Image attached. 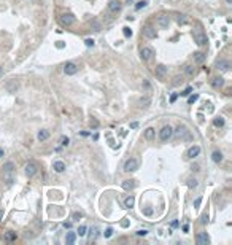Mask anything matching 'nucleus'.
Wrapping results in <instances>:
<instances>
[{
	"instance_id": "nucleus-1",
	"label": "nucleus",
	"mask_w": 232,
	"mask_h": 245,
	"mask_svg": "<svg viewBox=\"0 0 232 245\" xmlns=\"http://www.w3.org/2000/svg\"><path fill=\"white\" fill-rule=\"evenodd\" d=\"M192 37H194V41H196V43H197L199 46H203V45H207V41H208L207 35L203 34L200 29H196V30H194V34H192Z\"/></svg>"
},
{
	"instance_id": "nucleus-2",
	"label": "nucleus",
	"mask_w": 232,
	"mask_h": 245,
	"mask_svg": "<svg viewBox=\"0 0 232 245\" xmlns=\"http://www.w3.org/2000/svg\"><path fill=\"white\" fill-rule=\"evenodd\" d=\"M138 169V161L135 158H129L124 162V172H135Z\"/></svg>"
},
{
	"instance_id": "nucleus-3",
	"label": "nucleus",
	"mask_w": 232,
	"mask_h": 245,
	"mask_svg": "<svg viewBox=\"0 0 232 245\" xmlns=\"http://www.w3.org/2000/svg\"><path fill=\"white\" fill-rule=\"evenodd\" d=\"M172 135H173V129H172L170 126H164L159 132V137H161L162 142H168V140L172 139Z\"/></svg>"
},
{
	"instance_id": "nucleus-4",
	"label": "nucleus",
	"mask_w": 232,
	"mask_h": 245,
	"mask_svg": "<svg viewBox=\"0 0 232 245\" xmlns=\"http://www.w3.org/2000/svg\"><path fill=\"white\" fill-rule=\"evenodd\" d=\"M59 22H61L64 27H70V26H73V22H75V16L70 14V13H64V14H61V18H59Z\"/></svg>"
},
{
	"instance_id": "nucleus-5",
	"label": "nucleus",
	"mask_w": 232,
	"mask_h": 245,
	"mask_svg": "<svg viewBox=\"0 0 232 245\" xmlns=\"http://www.w3.org/2000/svg\"><path fill=\"white\" fill-rule=\"evenodd\" d=\"M26 175L27 177H34V175H37V172H38V166H37V162L35 161H29L26 164Z\"/></svg>"
},
{
	"instance_id": "nucleus-6",
	"label": "nucleus",
	"mask_w": 232,
	"mask_h": 245,
	"mask_svg": "<svg viewBox=\"0 0 232 245\" xmlns=\"http://www.w3.org/2000/svg\"><path fill=\"white\" fill-rule=\"evenodd\" d=\"M14 172V164L13 162H5V164H3V174L6 175V178H8V185L11 183V181H13V178L10 177V174H13Z\"/></svg>"
},
{
	"instance_id": "nucleus-7",
	"label": "nucleus",
	"mask_w": 232,
	"mask_h": 245,
	"mask_svg": "<svg viewBox=\"0 0 232 245\" xmlns=\"http://www.w3.org/2000/svg\"><path fill=\"white\" fill-rule=\"evenodd\" d=\"M121 8H123V3H121L119 0H110L108 2V10L111 11V13H119Z\"/></svg>"
},
{
	"instance_id": "nucleus-8",
	"label": "nucleus",
	"mask_w": 232,
	"mask_h": 245,
	"mask_svg": "<svg viewBox=\"0 0 232 245\" xmlns=\"http://www.w3.org/2000/svg\"><path fill=\"white\" fill-rule=\"evenodd\" d=\"M196 242H197V245H208L210 244V237H208L207 232H199L196 236Z\"/></svg>"
},
{
	"instance_id": "nucleus-9",
	"label": "nucleus",
	"mask_w": 232,
	"mask_h": 245,
	"mask_svg": "<svg viewBox=\"0 0 232 245\" xmlns=\"http://www.w3.org/2000/svg\"><path fill=\"white\" fill-rule=\"evenodd\" d=\"M140 57H141V61L148 62V61L153 57V49L149 48V46H145V48H141V51H140Z\"/></svg>"
},
{
	"instance_id": "nucleus-10",
	"label": "nucleus",
	"mask_w": 232,
	"mask_h": 245,
	"mask_svg": "<svg viewBox=\"0 0 232 245\" xmlns=\"http://www.w3.org/2000/svg\"><path fill=\"white\" fill-rule=\"evenodd\" d=\"M154 75L158 76V78H166V75H167V67L164 64H159V65H156V69H154Z\"/></svg>"
},
{
	"instance_id": "nucleus-11",
	"label": "nucleus",
	"mask_w": 232,
	"mask_h": 245,
	"mask_svg": "<svg viewBox=\"0 0 232 245\" xmlns=\"http://www.w3.org/2000/svg\"><path fill=\"white\" fill-rule=\"evenodd\" d=\"M64 72H65V75H75L78 72V65L73 64V62H67L64 65Z\"/></svg>"
},
{
	"instance_id": "nucleus-12",
	"label": "nucleus",
	"mask_w": 232,
	"mask_h": 245,
	"mask_svg": "<svg viewBox=\"0 0 232 245\" xmlns=\"http://www.w3.org/2000/svg\"><path fill=\"white\" fill-rule=\"evenodd\" d=\"M18 88H19V83L16 80H10V81H6L5 83V89H6V92H16L18 91Z\"/></svg>"
},
{
	"instance_id": "nucleus-13",
	"label": "nucleus",
	"mask_w": 232,
	"mask_h": 245,
	"mask_svg": "<svg viewBox=\"0 0 232 245\" xmlns=\"http://www.w3.org/2000/svg\"><path fill=\"white\" fill-rule=\"evenodd\" d=\"M143 35H145L146 38H156V37H158V34H156V29H154L153 26H149V24L143 27Z\"/></svg>"
},
{
	"instance_id": "nucleus-14",
	"label": "nucleus",
	"mask_w": 232,
	"mask_h": 245,
	"mask_svg": "<svg viewBox=\"0 0 232 245\" xmlns=\"http://www.w3.org/2000/svg\"><path fill=\"white\" fill-rule=\"evenodd\" d=\"M156 24H158L161 29H167L168 24H170V19H168V16H159L158 21H156Z\"/></svg>"
},
{
	"instance_id": "nucleus-15",
	"label": "nucleus",
	"mask_w": 232,
	"mask_h": 245,
	"mask_svg": "<svg viewBox=\"0 0 232 245\" xmlns=\"http://www.w3.org/2000/svg\"><path fill=\"white\" fill-rule=\"evenodd\" d=\"M200 154V146L197 145H194V146H191L189 150H188V153H186V156L189 158V159H194L196 156H199Z\"/></svg>"
},
{
	"instance_id": "nucleus-16",
	"label": "nucleus",
	"mask_w": 232,
	"mask_h": 245,
	"mask_svg": "<svg viewBox=\"0 0 232 245\" xmlns=\"http://www.w3.org/2000/svg\"><path fill=\"white\" fill-rule=\"evenodd\" d=\"M192 59H194L196 64H202V62L207 59V54H205V53H202V51H197V53L192 54Z\"/></svg>"
},
{
	"instance_id": "nucleus-17",
	"label": "nucleus",
	"mask_w": 232,
	"mask_h": 245,
	"mask_svg": "<svg viewBox=\"0 0 232 245\" xmlns=\"http://www.w3.org/2000/svg\"><path fill=\"white\" fill-rule=\"evenodd\" d=\"M53 169L56 170L57 174H62V172L65 170V162H64V161H54Z\"/></svg>"
},
{
	"instance_id": "nucleus-18",
	"label": "nucleus",
	"mask_w": 232,
	"mask_h": 245,
	"mask_svg": "<svg viewBox=\"0 0 232 245\" xmlns=\"http://www.w3.org/2000/svg\"><path fill=\"white\" fill-rule=\"evenodd\" d=\"M229 67H231V62L229 61H219L218 64H216V69L221 70V72H227Z\"/></svg>"
},
{
	"instance_id": "nucleus-19",
	"label": "nucleus",
	"mask_w": 232,
	"mask_h": 245,
	"mask_svg": "<svg viewBox=\"0 0 232 245\" xmlns=\"http://www.w3.org/2000/svg\"><path fill=\"white\" fill-rule=\"evenodd\" d=\"M135 186H137L135 180H124L123 181V189H126V191H131V189H133Z\"/></svg>"
},
{
	"instance_id": "nucleus-20",
	"label": "nucleus",
	"mask_w": 232,
	"mask_h": 245,
	"mask_svg": "<svg viewBox=\"0 0 232 245\" xmlns=\"http://www.w3.org/2000/svg\"><path fill=\"white\" fill-rule=\"evenodd\" d=\"M75 240H76V232H67V236H65V242H67V245L75 244Z\"/></svg>"
},
{
	"instance_id": "nucleus-21",
	"label": "nucleus",
	"mask_w": 232,
	"mask_h": 245,
	"mask_svg": "<svg viewBox=\"0 0 232 245\" xmlns=\"http://www.w3.org/2000/svg\"><path fill=\"white\" fill-rule=\"evenodd\" d=\"M97 236H99V228L97 226H92L91 229H89V240H96L97 239Z\"/></svg>"
},
{
	"instance_id": "nucleus-22",
	"label": "nucleus",
	"mask_w": 232,
	"mask_h": 245,
	"mask_svg": "<svg viewBox=\"0 0 232 245\" xmlns=\"http://www.w3.org/2000/svg\"><path fill=\"white\" fill-rule=\"evenodd\" d=\"M211 159H213V162L219 164V162L223 161V153L221 151H213V153H211Z\"/></svg>"
},
{
	"instance_id": "nucleus-23",
	"label": "nucleus",
	"mask_w": 232,
	"mask_h": 245,
	"mask_svg": "<svg viewBox=\"0 0 232 245\" xmlns=\"http://www.w3.org/2000/svg\"><path fill=\"white\" fill-rule=\"evenodd\" d=\"M133 204H135V197H133V196H127V197L124 199V207H126V209L133 207Z\"/></svg>"
},
{
	"instance_id": "nucleus-24",
	"label": "nucleus",
	"mask_w": 232,
	"mask_h": 245,
	"mask_svg": "<svg viewBox=\"0 0 232 245\" xmlns=\"http://www.w3.org/2000/svg\"><path fill=\"white\" fill-rule=\"evenodd\" d=\"M143 135H145V139H146V140H153V139H154V135H156V131L153 129V127H148V129L145 131Z\"/></svg>"
},
{
	"instance_id": "nucleus-25",
	"label": "nucleus",
	"mask_w": 232,
	"mask_h": 245,
	"mask_svg": "<svg viewBox=\"0 0 232 245\" xmlns=\"http://www.w3.org/2000/svg\"><path fill=\"white\" fill-rule=\"evenodd\" d=\"M16 232H14V231H6L5 232V240H6V242H13V240H16Z\"/></svg>"
},
{
	"instance_id": "nucleus-26",
	"label": "nucleus",
	"mask_w": 232,
	"mask_h": 245,
	"mask_svg": "<svg viewBox=\"0 0 232 245\" xmlns=\"http://www.w3.org/2000/svg\"><path fill=\"white\" fill-rule=\"evenodd\" d=\"M224 84V78H221V76H216V78H213V81H211V86L213 88H221Z\"/></svg>"
},
{
	"instance_id": "nucleus-27",
	"label": "nucleus",
	"mask_w": 232,
	"mask_h": 245,
	"mask_svg": "<svg viewBox=\"0 0 232 245\" xmlns=\"http://www.w3.org/2000/svg\"><path fill=\"white\" fill-rule=\"evenodd\" d=\"M37 139L40 140V142H43V140H46V139H49V132H48V131H45V129H41L40 132H38Z\"/></svg>"
},
{
	"instance_id": "nucleus-28",
	"label": "nucleus",
	"mask_w": 232,
	"mask_h": 245,
	"mask_svg": "<svg viewBox=\"0 0 232 245\" xmlns=\"http://www.w3.org/2000/svg\"><path fill=\"white\" fill-rule=\"evenodd\" d=\"M186 127H184V126H178V127H176V131H175V135H176V137H183V135L184 134H186Z\"/></svg>"
},
{
	"instance_id": "nucleus-29",
	"label": "nucleus",
	"mask_w": 232,
	"mask_h": 245,
	"mask_svg": "<svg viewBox=\"0 0 232 245\" xmlns=\"http://www.w3.org/2000/svg\"><path fill=\"white\" fill-rule=\"evenodd\" d=\"M213 124L216 127H223L224 126V118H221V116H219V118H215L213 119Z\"/></svg>"
},
{
	"instance_id": "nucleus-30",
	"label": "nucleus",
	"mask_w": 232,
	"mask_h": 245,
	"mask_svg": "<svg viewBox=\"0 0 232 245\" xmlns=\"http://www.w3.org/2000/svg\"><path fill=\"white\" fill-rule=\"evenodd\" d=\"M184 72H186V75L192 76L194 75V67H192V65H184Z\"/></svg>"
},
{
	"instance_id": "nucleus-31",
	"label": "nucleus",
	"mask_w": 232,
	"mask_h": 245,
	"mask_svg": "<svg viewBox=\"0 0 232 245\" xmlns=\"http://www.w3.org/2000/svg\"><path fill=\"white\" fill-rule=\"evenodd\" d=\"M146 5H148V2H146V0H140V2L135 5V10H141V8H145Z\"/></svg>"
},
{
	"instance_id": "nucleus-32",
	"label": "nucleus",
	"mask_w": 232,
	"mask_h": 245,
	"mask_svg": "<svg viewBox=\"0 0 232 245\" xmlns=\"http://www.w3.org/2000/svg\"><path fill=\"white\" fill-rule=\"evenodd\" d=\"M149 102H151V100H149V97H143V99H140V105H141V107H148V105H149Z\"/></svg>"
},
{
	"instance_id": "nucleus-33",
	"label": "nucleus",
	"mask_w": 232,
	"mask_h": 245,
	"mask_svg": "<svg viewBox=\"0 0 232 245\" xmlns=\"http://www.w3.org/2000/svg\"><path fill=\"white\" fill-rule=\"evenodd\" d=\"M86 231H88V228H86V226H80V228H78V231H76V234L83 237V236H86Z\"/></svg>"
},
{
	"instance_id": "nucleus-34",
	"label": "nucleus",
	"mask_w": 232,
	"mask_h": 245,
	"mask_svg": "<svg viewBox=\"0 0 232 245\" xmlns=\"http://www.w3.org/2000/svg\"><path fill=\"white\" fill-rule=\"evenodd\" d=\"M123 34H124V37H126V38L132 37V30L129 29V27H123Z\"/></svg>"
},
{
	"instance_id": "nucleus-35",
	"label": "nucleus",
	"mask_w": 232,
	"mask_h": 245,
	"mask_svg": "<svg viewBox=\"0 0 232 245\" xmlns=\"http://www.w3.org/2000/svg\"><path fill=\"white\" fill-rule=\"evenodd\" d=\"M207 223H208V213H203V215L200 216V224H203V226H205Z\"/></svg>"
},
{
	"instance_id": "nucleus-36",
	"label": "nucleus",
	"mask_w": 232,
	"mask_h": 245,
	"mask_svg": "<svg viewBox=\"0 0 232 245\" xmlns=\"http://www.w3.org/2000/svg\"><path fill=\"white\" fill-rule=\"evenodd\" d=\"M188 186H189V188H196V186H197V180L189 178V180H188Z\"/></svg>"
},
{
	"instance_id": "nucleus-37",
	"label": "nucleus",
	"mask_w": 232,
	"mask_h": 245,
	"mask_svg": "<svg viewBox=\"0 0 232 245\" xmlns=\"http://www.w3.org/2000/svg\"><path fill=\"white\" fill-rule=\"evenodd\" d=\"M69 143H70V139L69 137H62V140H61V145L62 146H69Z\"/></svg>"
},
{
	"instance_id": "nucleus-38",
	"label": "nucleus",
	"mask_w": 232,
	"mask_h": 245,
	"mask_svg": "<svg viewBox=\"0 0 232 245\" xmlns=\"http://www.w3.org/2000/svg\"><path fill=\"white\" fill-rule=\"evenodd\" d=\"M197 99H199V94H194V96H191L189 99H188V104H194Z\"/></svg>"
},
{
	"instance_id": "nucleus-39",
	"label": "nucleus",
	"mask_w": 232,
	"mask_h": 245,
	"mask_svg": "<svg viewBox=\"0 0 232 245\" xmlns=\"http://www.w3.org/2000/svg\"><path fill=\"white\" fill-rule=\"evenodd\" d=\"M191 92H192V88L189 86V88H186V89H184V91L181 92V96H183V97H186V96H189Z\"/></svg>"
},
{
	"instance_id": "nucleus-40",
	"label": "nucleus",
	"mask_w": 232,
	"mask_h": 245,
	"mask_svg": "<svg viewBox=\"0 0 232 245\" xmlns=\"http://www.w3.org/2000/svg\"><path fill=\"white\" fill-rule=\"evenodd\" d=\"M135 234H137V236H140V237H141V236H143V237H145V236H146V234H148V231H146V229H138V231H137V232H135Z\"/></svg>"
},
{
	"instance_id": "nucleus-41",
	"label": "nucleus",
	"mask_w": 232,
	"mask_h": 245,
	"mask_svg": "<svg viewBox=\"0 0 232 245\" xmlns=\"http://www.w3.org/2000/svg\"><path fill=\"white\" fill-rule=\"evenodd\" d=\"M89 124H91L92 129H97V127H99V121H97V119H91V123H89Z\"/></svg>"
},
{
	"instance_id": "nucleus-42",
	"label": "nucleus",
	"mask_w": 232,
	"mask_h": 245,
	"mask_svg": "<svg viewBox=\"0 0 232 245\" xmlns=\"http://www.w3.org/2000/svg\"><path fill=\"white\" fill-rule=\"evenodd\" d=\"M111 234H113V229H111V228H107V229H105V232H104L105 237H111Z\"/></svg>"
},
{
	"instance_id": "nucleus-43",
	"label": "nucleus",
	"mask_w": 232,
	"mask_h": 245,
	"mask_svg": "<svg viewBox=\"0 0 232 245\" xmlns=\"http://www.w3.org/2000/svg\"><path fill=\"white\" fill-rule=\"evenodd\" d=\"M72 218H73V220H81V218H83V213H78V212H75L73 215H72Z\"/></svg>"
},
{
	"instance_id": "nucleus-44",
	"label": "nucleus",
	"mask_w": 232,
	"mask_h": 245,
	"mask_svg": "<svg viewBox=\"0 0 232 245\" xmlns=\"http://www.w3.org/2000/svg\"><path fill=\"white\" fill-rule=\"evenodd\" d=\"M84 45H86V46H94V40H92V38H86V40H84Z\"/></svg>"
},
{
	"instance_id": "nucleus-45",
	"label": "nucleus",
	"mask_w": 232,
	"mask_h": 245,
	"mask_svg": "<svg viewBox=\"0 0 232 245\" xmlns=\"http://www.w3.org/2000/svg\"><path fill=\"white\" fill-rule=\"evenodd\" d=\"M200 202H202V197H200V196H199V197H197V199H196V201H194V207H196V209H197V207H199V205H200Z\"/></svg>"
},
{
	"instance_id": "nucleus-46",
	"label": "nucleus",
	"mask_w": 232,
	"mask_h": 245,
	"mask_svg": "<svg viewBox=\"0 0 232 245\" xmlns=\"http://www.w3.org/2000/svg\"><path fill=\"white\" fill-rule=\"evenodd\" d=\"M92 26H94V30H100V24H99L97 21H94V22H92Z\"/></svg>"
},
{
	"instance_id": "nucleus-47",
	"label": "nucleus",
	"mask_w": 232,
	"mask_h": 245,
	"mask_svg": "<svg viewBox=\"0 0 232 245\" xmlns=\"http://www.w3.org/2000/svg\"><path fill=\"white\" fill-rule=\"evenodd\" d=\"M56 46H57L59 49H61V48H64V46H65V43H64V41H57V43H56Z\"/></svg>"
},
{
	"instance_id": "nucleus-48",
	"label": "nucleus",
	"mask_w": 232,
	"mask_h": 245,
	"mask_svg": "<svg viewBox=\"0 0 232 245\" xmlns=\"http://www.w3.org/2000/svg\"><path fill=\"white\" fill-rule=\"evenodd\" d=\"M137 127H138V123H137V121L131 123V129H137Z\"/></svg>"
},
{
	"instance_id": "nucleus-49",
	"label": "nucleus",
	"mask_w": 232,
	"mask_h": 245,
	"mask_svg": "<svg viewBox=\"0 0 232 245\" xmlns=\"http://www.w3.org/2000/svg\"><path fill=\"white\" fill-rule=\"evenodd\" d=\"M64 228H65V229H70V228H72V223H70V221H65V223H64Z\"/></svg>"
},
{
	"instance_id": "nucleus-50",
	"label": "nucleus",
	"mask_w": 232,
	"mask_h": 245,
	"mask_svg": "<svg viewBox=\"0 0 232 245\" xmlns=\"http://www.w3.org/2000/svg\"><path fill=\"white\" fill-rule=\"evenodd\" d=\"M176 97H178L176 94H172V96H170V104H173V102H175V100H176Z\"/></svg>"
},
{
	"instance_id": "nucleus-51",
	"label": "nucleus",
	"mask_w": 232,
	"mask_h": 245,
	"mask_svg": "<svg viewBox=\"0 0 232 245\" xmlns=\"http://www.w3.org/2000/svg\"><path fill=\"white\" fill-rule=\"evenodd\" d=\"M121 226H123V228H127V226H129V221H127V220L121 221Z\"/></svg>"
},
{
	"instance_id": "nucleus-52",
	"label": "nucleus",
	"mask_w": 232,
	"mask_h": 245,
	"mask_svg": "<svg viewBox=\"0 0 232 245\" xmlns=\"http://www.w3.org/2000/svg\"><path fill=\"white\" fill-rule=\"evenodd\" d=\"M191 169H192V170H194V172H197V170H199V166H196V164H194V166H192V167H191Z\"/></svg>"
},
{
	"instance_id": "nucleus-53",
	"label": "nucleus",
	"mask_w": 232,
	"mask_h": 245,
	"mask_svg": "<svg viewBox=\"0 0 232 245\" xmlns=\"http://www.w3.org/2000/svg\"><path fill=\"white\" fill-rule=\"evenodd\" d=\"M145 213H146V215H151L153 210H151V209H146V210H145Z\"/></svg>"
},
{
	"instance_id": "nucleus-54",
	"label": "nucleus",
	"mask_w": 232,
	"mask_h": 245,
	"mask_svg": "<svg viewBox=\"0 0 232 245\" xmlns=\"http://www.w3.org/2000/svg\"><path fill=\"white\" fill-rule=\"evenodd\" d=\"M183 231L188 232V231H189V226H188V224H184V226H183Z\"/></svg>"
},
{
	"instance_id": "nucleus-55",
	"label": "nucleus",
	"mask_w": 232,
	"mask_h": 245,
	"mask_svg": "<svg viewBox=\"0 0 232 245\" xmlns=\"http://www.w3.org/2000/svg\"><path fill=\"white\" fill-rule=\"evenodd\" d=\"M226 3H229V5H232V0H226Z\"/></svg>"
},
{
	"instance_id": "nucleus-56",
	"label": "nucleus",
	"mask_w": 232,
	"mask_h": 245,
	"mask_svg": "<svg viewBox=\"0 0 232 245\" xmlns=\"http://www.w3.org/2000/svg\"><path fill=\"white\" fill-rule=\"evenodd\" d=\"M0 156H3V150L2 148H0Z\"/></svg>"
},
{
	"instance_id": "nucleus-57",
	"label": "nucleus",
	"mask_w": 232,
	"mask_h": 245,
	"mask_svg": "<svg viewBox=\"0 0 232 245\" xmlns=\"http://www.w3.org/2000/svg\"><path fill=\"white\" fill-rule=\"evenodd\" d=\"M0 75H2V69H0Z\"/></svg>"
}]
</instances>
